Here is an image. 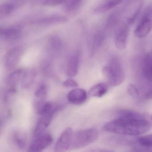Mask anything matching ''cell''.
<instances>
[{"label": "cell", "mask_w": 152, "mask_h": 152, "mask_svg": "<svg viewBox=\"0 0 152 152\" xmlns=\"http://www.w3.org/2000/svg\"><path fill=\"white\" fill-rule=\"evenodd\" d=\"M21 31L16 28H3L0 31L1 38L8 41L18 39L21 37Z\"/></svg>", "instance_id": "7c38bea8"}, {"label": "cell", "mask_w": 152, "mask_h": 152, "mask_svg": "<svg viewBox=\"0 0 152 152\" xmlns=\"http://www.w3.org/2000/svg\"><path fill=\"white\" fill-rule=\"evenodd\" d=\"M83 1V0H69L65 3L64 10L68 13L76 11L81 7Z\"/></svg>", "instance_id": "ffe728a7"}, {"label": "cell", "mask_w": 152, "mask_h": 152, "mask_svg": "<svg viewBox=\"0 0 152 152\" xmlns=\"http://www.w3.org/2000/svg\"><path fill=\"white\" fill-rule=\"evenodd\" d=\"M152 99V87L148 89L140 98V101H145Z\"/></svg>", "instance_id": "4316f807"}, {"label": "cell", "mask_w": 152, "mask_h": 152, "mask_svg": "<svg viewBox=\"0 0 152 152\" xmlns=\"http://www.w3.org/2000/svg\"><path fill=\"white\" fill-rule=\"evenodd\" d=\"M88 94L84 90L75 88L72 90L67 95V99L71 104L76 105L82 104L86 101Z\"/></svg>", "instance_id": "9c48e42d"}, {"label": "cell", "mask_w": 152, "mask_h": 152, "mask_svg": "<svg viewBox=\"0 0 152 152\" xmlns=\"http://www.w3.org/2000/svg\"><path fill=\"white\" fill-rule=\"evenodd\" d=\"M59 109L58 106H56L55 108L49 113L42 115L41 117L37 123V125L34 131V137H37L45 133L46 129L51 123L54 114Z\"/></svg>", "instance_id": "5b68a950"}, {"label": "cell", "mask_w": 152, "mask_h": 152, "mask_svg": "<svg viewBox=\"0 0 152 152\" xmlns=\"http://www.w3.org/2000/svg\"><path fill=\"white\" fill-rule=\"evenodd\" d=\"M138 142L140 145L147 147H152V134L140 137Z\"/></svg>", "instance_id": "cb8c5ba5"}, {"label": "cell", "mask_w": 152, "mask_h": 152, "mask_svg": "<svg viewBox=\"0 0 152 152\" xmlns=\"http://www.w3.org/2000/svg\"><path fill=\"white\" fill-rule=\"evenodd\" d=\"M104 32L103 31L97 32L94 35L92 42V48L96 50L102 45L105 39Z\"/></svg>", "instance_id": "44dd1931"}, {"label": "cell", "mask_w": 152, "mask_h": 152, "mask_svg": "<svg viewBox=\"0 0 152 152\" xmlns=\"http://www.w3.org/2000/svg\"><path fill=\"white\" fill-rule=\"evenodd\" d=\"M34 138L29 147L28 151L30 152H42L50 146L53 141V137L49 133H43Z\"/></svg>", "instance_id": "8992f818"}, {"label": "cell", "mask_w": 152, "mask_h": 152, "mask_svg": "<svg viewBox=\"0 0 152 152\" xmlns=\"http://www.w3.org/2000/svg\"><path fill=\"white\" fill-rule=\"evenodd\" d=\"M129 28L128 25L124 26L116 34L115 45L118 49L123 50L126 48L129 37Z\"/></svg>", "instance_id": "30bf717a"}, {"label": "cell", "mask_w": 152, "mask_h": 152, "mask_svg": "<svg viewBox=\"0 0 152 152\" xmlns=\"http://www.w3.org/2000/svg\"><path fill=\"white\" fill-rule=\"evenodd\" d=\"M103 75L111 86H117L125 79V74L121 61L117 58H113L102 70Z\"/></svg>", "instance_id": "7a4b0ae2"}, {"label": "cell", "mask_w": 152, "mask_h": 152, "mask_svg": "<svg viewBox=\"0 0 152 152\" xmlns=\"http://www.w3.org/2000/svg\"><path fill=\"white\" fill-rule=\"evenodd\" d=\"M24 70L18 69L9 75L6 79V84L9 88H15L16 86L21 82Z\"/></svg>", "instance_id": "4fadbf2b"}, {"label": "cell", "mask_w": 152, "mask_h": 152, "mask_svg": "<svg viewBox=\"0 0 152 152\" xmlns=\"http://www.w3.org/2000/svg\"><path fill=\"white\" fill-rule=\"evenodd\" d=\"M108 90V86L104 83H98L91 88L89 95L92 97L100 98L105 95Z\"/></svg>", "instance_id": "9a60e30c"}, {"label": "cell", "mask_w": 152, "mask_h": 152, "mask_svg": "<svg viewBox=\"0 0 152 152\" xmlns=\"http://www.w3.org/2000/svg\"><path fill=\"white\" fill-rule=\"evenodd\" d=\"M127 91L129 95L133 98L137 99L139 96V92L137 89L132 84H129L127 87Z\"/></svg>", "instance_id": "d4e9b609"}, {"label": "cell", "mask_w": 152, "mask_h": 152, "mask_svg": "<svg viewBox=\"0 0 152 152\" xmlns=\"http://www.w3.org/2000/svg\"><path fill=\"white\" fill-rule=\"evenodd\" d=\"M124 0H107L106 1L96 9L98 12H103L110 10L121 3Z\"/></svg>", "instance_id": "ac0fdd59"}, {"label": "cell", "mask_w": 152, "mask_h": 152, "mask_svg": "<svg viewBox=\"0 0 152 152\" xmlns=\"http://www.w3.org/2000/svg\"><path fill=\"white\" fill-rule=\"evenodd\" d=\"M151 119H152V116H151Z\"/></svg>", "instance_id": "f546056e"}, {"label": "cell", "mask_w": 152, "mask_h": 152, "mask_svg": "<svg viewBox=\"0 0 152 152\" xmlns=\"http://www.w3.org/2000/svg\"><path fill=\"white\" fill-rule=\"evenodd\" d=\"M152 30V9L146 12L134 31L136 38L142 39L146 37Z\"/></svg>", "instance_id": "277c9868"}, {"label": "cell", "mask_w": 152, "mask_h": 152, "mask_svg": "<svg viewBox=\"0 0 152 152\" xmlns=\"http://www.w3.org/2000/svg\"><path fill=\"white\" fill-rule=\"evenodd\" d=\"M141 6L140 5V6L137 9L136 11H135L134 15L132 16V17L130 18H129V19H128V23L129 24H132L134 23V21H135L136 18H137V17L139 15L140 10H141Z\"/></svg>", "instance_id": "f1b7e54d"}, {"label": "cell", "mask_w": 152, "mask_h": 152, "mask_svg": "<svg viewBox=\"0 0 152 152\" xmlns=\"http://www.w3.org/2000/svg\"><path fill=\"white\" fill-rule=\"evenodd\" d=\"M62 42L61 39L57 36L50 37L49 40V48L53 51H57L62 47Z\"/></svg>", "instance_id": "7402d4cb"}, {"label": "cell", "mask_w": 152, "mask_h": 152, "mask_svg": "<svg viewBox=\"0 0 152 152\" xmlns=\"http://www.w3.org/2000/svg\"><path fill=\"white\" fill-rule=\"evenodd\" d=\"M47 88L46 86L42 85L40 86L35 93V100L34 105L41 104L45 102L47 96Z\"/></svg>", "instance_id": "d6986e66"}, {"label": "cell", "mask_w": 152, "mask_h": 152, "mask_svg": "<svg viewBox=\"0 0 152 152\" xmlns=\"http://www.w3.org/2000/svg\"><path fill=\"white\" fill-rule=\"evenodd\" d=\"M72 134V129L71 128H67L62 132L55 146V152H65L69 149L71 147Z\"/></svg>", "instance_id": "ba28073f"}, {"label": "cell", "mask_w": 152, "mask_h": 152, "mask_svg": "<svg viewBox=\"0 0 152 152\" xmlns=\"http://www.w3.org/2000/svg\"><path fill=\"white\" fill-rule=\"evenodd\" d=\"M23 52L21 47L11 49L7 52L5 57V65L8 69H13L19 63Z\"/></svg>", "instance_id": "52a82bcc"}, {"label": "cell", "mask_w": 152, "mask_h": 152, "mask_svg": "<svg viewBox=\"0 0 152 152\" xmlns=\"http://www.w3.org/2000/svg\"><path fill=\"white\" fill-rule=\"evenodd\" d=\"M67 21L68 19L66 17L60 15H52L38 20L36 21V23L38 24L49 25L66 23L67 22Z\"/></svg>", "instance_id": "2e32d148"}, {"label": "cell", "mask_w": 152, "mask_h": 152, "mask_svg": "<svg viewBox=\"0 0 152 152\" xmlns=\"http://www.w3.org/2000/svg\"><path fill=\"white\" fill-rule=\"evenodd\" d=\"M79 64V58L77 56L74 55L69 58L66 67V72L68 77H74L77 75Z\"/></svg>", "instance_id": "8fae6325"}, {"label": "cell", "mask_w": 152, "mask_h": 152, "mask_svg": "<svg viewBox=\"0 0 152 152\" xmlns=\"http://www.w3.org/2000/svg\"><path fill=\"white\" fill-rule=\"evenodd\" d=\"M152 123L142 115L132 110H122L116 119L106 123V131L119 135L138 136L151 129Z\"/></svg>", "instance_id": "6da1fadb"}, {"label": "cell", "mask_w": 152, "mask_h": 152, "mask_svg": "<svg viewBox=\"0 0 152 152\" xmlns=\"http://www.w3.org/2000/svg\"><path fill=\"white\" fill-rule=\"evenodd\" d=\"M13 138L15 144L18 147L20 148H23L25 147L26 145V140L23 135L17 132L14 134Z\"/></svg>", "instance_id": "603a6c76"}, {"label": "cell", "mask_w": 152, "mask_h": 152, "mask_svg": "<svg viewBox=\"0 0 152 152\" xmlns=\"http://www.w3.org/2000/svg\"><path fill=\"white\" fill-rule=\"evenodd\" d=\"M63 85L66 88H75L78 87V84L75 81L69 79L64 82Z\"/></svg>", "instance_id": "83f0119b"}, {"label": "cell", "mask_w": 152, "mask_h": 152, "mask_svg": "<svg viewBox=\"0 0 152 152\" xmlns=\"http://www.w3.org/2000/svg\"><path fill=\"white\" fill-rule=\"evenodd\" d=\"M64 0H44L42 5L47 7H56L64 3Z\"/></svg>", "instance_id": "484cf974"}, {"label": "cell", "mask_w": 152, "mask_h": 152, "mask_svg": "<svg viewBox=\"0 0 152 152\" xmlns=\"http://www.w3.org/2000/svg\"><path fill=\"white\" fill-rule=\"evenodd\" d=\"M98 137V131L94 128L77 131L73 132L71 147L73 148L84 147L95 142Z\"/></svg>", "instance_id": "3957f363"}, {"label": "cell", "mask_w": 152, "mask_h": 152, "mask_svg": "<svg viewBox=\"0 0 152 152\" xmlns=\"http://www.w3.org/2000/svg\"><path fill=\"white\" fill-rule=\"evenodd\" d=\"M36 76V72L33 69L24 70L22 80L21 87L23 88L27 89L30 88L34 82Z\"/></svg>", "instance_id": "5bb4252c"}, {"label": "cell", "mask_w": 152, "mask_h": 152, "mask_svg": "<svg viewBox=\"0 0 152 152\" xmlns=\"http://www.w3.org/2000/svg\"><path fill=\"white\" fill-rule=\"evenodd\" d=\"M18 7L19 5L14 0L11 2L2 4L0 7V17L2 18L9 15Z\"/></svg>", "instance_id": "e0dca14e"}]
</instances>
